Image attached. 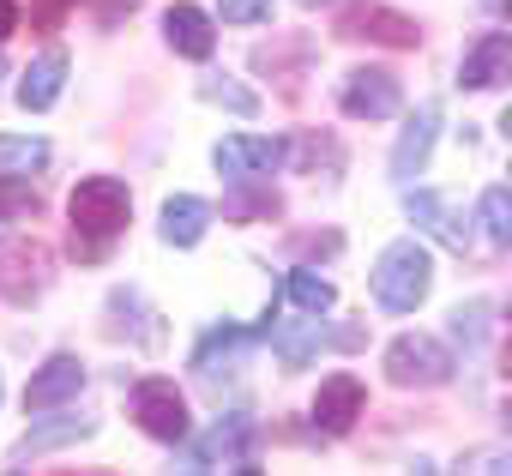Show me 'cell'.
<instances>
[{
  "label": "cell",
  "instance_id": "6da1fadb",
  "mask_svg": "<svg viewBox=\"0 0 512 476\" xmlns=\"http://www.w3.org/2000/svg\"><path fill=\"white\" fill-rule=\"evenodd\" d=\"M428 284H434V260L422 242H392L374 266V302L386 314H410L428 296Z\"/></svg>",
  "mask_w": 512,
  "mask_h": 476
},
{
  "label": "cell",
  "instance_id": "7a4b0ae2",
  "mask_svg": "<svg viewBox=\"0 0 512 476\" xmlns=\"http://www.w3.org/2000/svg\"><path fill=\"white\" fill-rule=\"evenodd\" d=\"M67 211H73V229H79V235L115 242V235L127 229V217H133V199H127V181H115V175H91V181L73 187Z\"/></svg>",
  "mask_w": 512,
  "mask_h": 476
},
{
  "label": "cell",
  "instance_id": "3957f363",
  "mask_svg": "<svg viewBox=\"0 0 512 476\" xmlns=\"http://www.w3.org/2000/svg\"><path fill=\"white\" fill-rule=\"evenodd\" d=\"M386 374L398 386H446L452 380V350L428 332H404L386 344Z\"/></svg>",
  "mask_w": 512,
  "mask_h": 476
},
{
  "label": "cell",
  "instance_id": "277c9868",
  "mask_svg": "<svg viewBox=\"0 0 512 476\" xmlns=\"http://www.w3.org/2000/svg\"><path fill=\"white\" fill-rule=\"evenodd\" d=\"M133 422H139L151 440L181 446V440H187V404H181L175 380H163V374L139 380V386H133Z\"/></svg>",
  "mask_w": 512,
  "mask_h": 476
},
{
  "label": "cell",
  "instance_id": "5b68a950",
  "mask_svg": "<svg viewBox=\"0 0 512 476\" xmlns=\"http://www.w3.org/2000/svg\"><path fill=\"white\" fill-rule=\"evenodd\" d=\"M290 157V139H260V133H235L217 145V175L223 181H272Z\"/></svg>",
  "mask_w": 512,
  "mask_h": 476
},
{
  "label": "cell",
  "instance_id": "8992f818",
  "mask_svg": "<svg viewBox=\"0 0 512 476\" xmlns=\"http://www.w3.org/2000/svg\"><path fill=\"white\" fill-rule=\"evenodd\" d=\"M338 109L356 115V121H386V115L404 109V85H398L386 67H356V73L344 79V91H338Z\"/></svg>",
  "mask_w": 512,
  "mask_h": 476
},
{
  "label": "cell",
  "instance_id": "52a82bcc",
  "mask_svg": "<svg viewBox=\"0 0 512 476\" xmlns=\"http://www.w3.org/2000/svg\"><path fill=\"white\" fill-rule=\"evenodd\" d=\"M434 139H440V103H416V115L404 121V133L392 145V181L422 175L428 157H434Z\"/></svg>",
  "mask_w": 512,
  "mask_h": 476
},
{
  "label": "cell",
  "instance_id": "ba28073f",
  "mask_svg": "<svg viewBox=\"0 0 512 476\" xmlns=\"http://www.w3.org/2000/svg\"><path fill=\"white\" fill-rule=\"evenodd\" d=\"M404 217H410L422 235H434L440 248L464 254V217L452 211V199H446V193H434V187H416V193H404Z\"/></svg>",
  "mask_w": 512,
  "mask_h": 476
},
{
  "label": "cell",
  "instance_id": "9c48e42d",
  "mask_svg": "<svg viewBox=\"0 0 512 476\" xmlns=\"http://www.w3.org/2000/svg\"><path fill=\"white\" fill-rule=\"evenodd\" d=\"M49 290V260H43V248H0V296L7 302H19V308H31L37 296Z\"/></svg>",
  "mask_w": 512,
  "mask_h": 476
},
{
  "label": "cell",
  "instance_id": "30bf717a",
  "mask_svg": "<svg viewBox=\"0 0 512 476\" xmlns=\"http://www.w3.org/2000/svg\"><path fill=\"white\" fill-rule=\"evenodd\" d=\"M253 440V416L247 410H229L223 422H211L193 446H187V464L193 470H211V464H229V458H241V446Z\"/></svg>",
  "mask_w": 512,
  "mask_h": 476
},
{
  "label": "cell",
  "instance_id": "8fae6325",
  "mask_svg": "<svg viewBox=\"0 0 512 476\" xmlns=\"http://www.w3.org/2000/svg\"><path fill=\"white\" fill-rule=\"evenodd\" d=\"M163 37H169V49H175V55L205 61V55H211V43H217V25H211V13H205V7H193V0H175V7L163 13Z\"/></svg>",
  "mask_w": 512,
  "mask_h": 476
},
{
  "label": "cell",
  "instance_id": "7c38bea8",
  "mask_svg": "<svg viewBox=\"0 0 512 476\" xmlns=\"http://www.w3.org/2000/svg\"><path fill=\"white\" fill-rule=\"evenodd\" d=\"M512 73V37H476L470 49H464V61H458V85L464 91H488V85H500Z\"/></svg>",
  "mask_w": 512,
  "mask_h": 476
},
{
  "label": "cell",
  "instance_id": "4fadbf2b",
  "mask_svg": "<svg viewBox=\"0 0 512 476\" xmlns=\"http://www.w3.org/2000/svg\"><path fill=\"white\" fill-rule=\"evenodd\" d=\"M356 416H362V380H350V374L320 380L314 428H320V434H350V428H356Z\"/></svg>",
  "mask_w": 512,
  "mask_h": 476
},
{
  "label": "cell",
  "instance_id": "5bb4252c",
  "mask_svg": "<svg viewBox=\"0 0 512 476\" xmlns=\"http://www.w3.org/2000/svg\"><path fill=\"white\" fill-rule=\"evenodd\" d=\"M79 386H85V368H79V356H49V362L31 374V386H25V404H31V410H55V404H67V398H79Z\"/></svg>",
  "mask_w": 512,
  "mask_h": 476
},
{
  "label": "cell",
  "instance_id": "9a60e30c",
  "mask_svg": "<svg viewBox=\"0 0 512 476\" xmlns=\"http://www.w3.org/2000/svg\"><path fill=\"white\" fill-rule=\"evenodd\" d=\"M205 223H211V205L199 193H175L163 205V217H157V235H163L169 248H199L205 242Z\"/></svg>",
  "mask_w": 512,
  "mask_h": 476
},
{
  "label": "cell",
  "instance_id": "2e32d148",
  "mask_svg": "<svg viewBox=\"0 0 512 476\" xmlns=\"http://www.w3.org/2000/svg\"><path fill=\"white\" fill-rule=\"evenodd\" d=\"M344 37H368V43H386V49H416V19L386 13V7H368V13L344 19Z\"/></svg>",
  "mask_w": 512,
  "mask_h": 476
},
{
  "label": "cell",
  "instance_id": "e0dca14e",
  "mask_svg": "<svg viewBox=\"0 0 512 476\" xmlns=\"http://www.w3.org/2000/svg\"><path fill=\"white\" fill-rule=\"evenodd\" d=\"M49 157H55V145H49V139L0 133V175H7V181H31V175H43V169H49Z\"/></svg>",
  "mask_w": 512,
  "mask_h": 476
},
{
  "label": "cell",
  "instance_id": "ac0fdd59",
  "mask_svg": "<svg viewBox=\"0 0 512 476\" xmlns=\"http://www.w3.org/2000/svg\"><path fill=\"white\" fill-rule=\"evenodd\" d=\"M61 85H67V61H61V55H43V61H31V73L19 79V103H25V109H55Z\"/></svg>",
  "mask_w": 512,
  "mask_h": 476
},
{
  "label": "cell",
  "instance_id": "d6986e66",
  "mask_svg": "<svg viewBox=\"0 0 512 476\" xmlns=\"http://www.w3.org/2000/svg\"><path fill=\"white\" fill-rule=\"evenodd\" d=\"M97 434V416H61V422H37L25 434V452H55V446H73V440H91Z\"/></svg>",
  "mask_w": 512,
  "mask_h": 476
},
{
  "label": "cell",
  "instance_id": "ffe728a7",
  "mask_svg": "<svg viewBox=\"0 0 512 476\" xmlns=\"http://www.w3.org/2000/svg\"><path fill=\"white\" fill-rule=\"evenodd\" d=\"M253 338H260V332H247V326H211V332L199 338V350H193V368H199V374H211V368H217V356H241Z\"/></svg>",
  "mask_w": 512,
  "mask_h": 476
},
{
  "label": "cell",
  "instance_id": "44dd1931",
  "mask_svg": "<svg viewBox=\"0 0 512 476\" xmlns=\"http://www.w3.org/2000/svg\"><path fill=\"white\" fill-rule=\"evenodd\" d=\"M482 229H488V248H512V187H488L476 199Z\"/></svg>",
  "mask_w": 512,
  "mask_h": 476
},
{
  "label": "cell",
  "instance_id": "7402d4cb",
  "mask_svg": "<svg viewBox=\"0 0 512 476\" xmlns=\"http://www.w3.org/2000/svg\"><path fill=\"white\" fill-rule=\"evenodd\" d=\"M284 296H290V308H302V314H332V302H338V290H332L326 278H314V272H290V278H284Z\"/></svg>",
  "mask_w": 512,
  "mask_h": 476
},
{
  "label": "cell",
  "instance_id": "603a6c76",
  "mask_svg": "<svg viewBox=\"0 0 512 476\" xmlns=\"http://www.w3.org/2000/svg\"><path fill=\"white\" fill-rule=\"evenodd\" d=\"M199 97H205V103H229L235 115H253V109H260V97H253L247 85H235V79H217V73H205V79H199Z\"/></svg>",
  "mask_w": 512,
  "mask_h": 476
},
{
  "label": "cell",
  "instance_id": "cb8c5ba5",
  "mask_svg": "<svg viewBox=\"0 0 512 476\" xmlns=\"http://www.w3.org/2000/svg\"><path fill=\"white\" fill-rule=\"evenodd\" d=\"M223 211H229V217H241V223H260V217H278V193L253 187V193H235Z\"/></svg>",
  "mask_w": 512,
  "mask_h": 476
},
{
  "label": "cell",
  "instance_id": "d4e9b609",
  "mask_svg": "<svg viewBox=\"0 0 512 476\" xmlns=\"http://www.w3.org/2000/svg\"><path fill=\"white\" fill-rule=\"evenodd\" d=\"M217 13H223L229 25H260V19L272 13V0H217Z\"/></svg>",
  "mask_w": 512,
  "mask_h": 476
},
{
  "label": "cell",
  "instance_id": "484cf974",
  "mask_svg": "<svg viewBox=\"0 0 512 476\" xmlns=\"http://www.w3.org/2000/svg\"><path fill=\"white\" fill-rule=\"evenodd\" d=\"M482 326H488V308H482V302H470V308L452 314V332H458L464 344H482Z\"/></svg>",
  "mask_w": 512,
  "mask_h": 476
},
{
  "label": "cell",
  "instance_id": "4316f807",
  "mask_svg": "<svg viewBox=\"0 0 512 476\" xmlns=\"http://www.w3.org/2000/svg\"><path fill=\"white\" fill-rule=\"evenodd\" d=\"M13 25H19V7H13V0H0V37H13Z\"/></svg>",
  "mask_w": 512,
  "mask_h": 476
},
{
  "label": "cell",
  "instance_id": "83f0119b",
  "mask_svg": "<svg viewBox=\"0 0 512 476\" xmlns=\"http://www.w3.org/2000/svg\"><path fill=\"white\" fill-rule=\"evenodd\" d=\"M500 133H506V139H512V109H506V115H500Z\"/></svg>",
  "mask_w": 512,
  "mask_h": 476
},
{
  "label": "cell",
  "instance_id": "f1b7e54d",
  "mask_svg": "<svg viewBox=\"0 0 512 476\" xmlns=\"http://www.w3.org/2000/svg\"><path fill=\"white\" fill-rule=\"evenodd\" d=\"M500 13H512V0H500Z\"/></svg>",
  "mask_w": 512,
  "mask_h": 476
},
{
  "label": "cell",
  "instance_id": "f546056e",
  "mask_svg": "<svg viewBox=\"0 0 512 476\" xmlns=\"http://www.w3.org/2000/svg\"><path fill=\"white\" fill-rule=\"evenodd\" d=\"M506 422H512V398H506Z\"/></svg>",
  "mask_w": 512,
  "mask_h": 476
},
{
  "label": "cell",
  "instance_id": "4dcf8cb0",
  "mask_svg": "<svg viewBox=\"0 0 512 476\" xmlns=\"http://www.w3.org/2000/svg\"><path fill=\"white\" fill-rule=\"evenodd\" d=\"M308 7H326V0H308Z\"/></svg>",
  "mask_w": 512,
  "mask_h": 476
},
{
  "label": "cell",
  "instance_id": "1f68e13d",
  "mask_svg": "<svg viewBox=\"0 0 512 476\" xmlns=\"http://www.w3.org/2000/svg\"><path fill=\"white\" fill-rule=\"evenodd\" d=\"M0 79H7V61H0Z\"/></svg>",
  "mask_w": 512,
  "mask_h": 476
},
{
  "label": "cell",
  "instance_id": "d6a6232c",
  "mask_svg": "<svg viewBox=\"0 0 512 476\" xmlns=\"http://www.w3.org/2000/svg\"><path fill=\"white\" fill-rule=\"evenodd\" d=\"M506 362H512V350H506Z\"/></svg>",
  "mask_w": 512,
  "mask_h": 476
}]
</instances>
